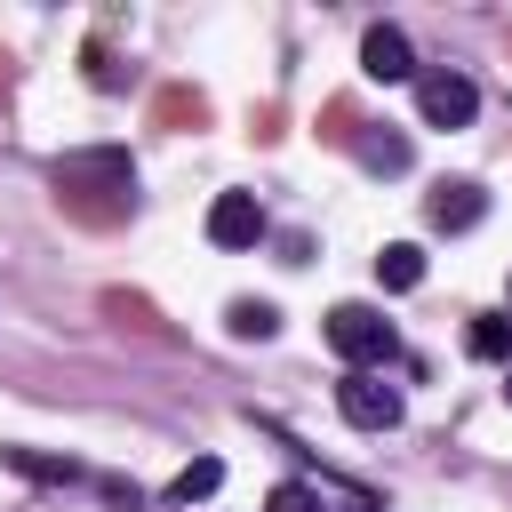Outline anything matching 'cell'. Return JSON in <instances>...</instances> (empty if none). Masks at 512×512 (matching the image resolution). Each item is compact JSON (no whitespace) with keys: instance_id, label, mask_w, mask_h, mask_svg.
I'll use <instances>...</instances> for the list:
<instances>
[{"instance_id":"6da1fadb","label":"cell","mask_w":512,"mask_h":512,"mask_svg":"<svg viewBox=\"0 0 512 512\" xmlns=\"http://www.w3.org/2000/svg\"><path fill=\"white\" fill-rule=\"evenodd\" d=\"M328 344H336L352 368H368V376L400 352V336H392V320H384L376 304H336V312H328Z\"/></svg>"},{"instance_id":"9c48e42d","label":"cell","mask_w":512,"mask_h":512,"mask_svg":"<svg viewBox=\"0 0 512 512\" xmlns=\"http://www.w3.org/2000/svg\"><path fill=\"white\" fill-rule=\"evenodd\" d=\"M224 328H232V336H240V344H264V336H272V328H280V312H272V304H264V296H240V304H232V312H224Z\"/></svg>"},{"instance_id":"3957f363","label":"cell","mask_w":512,"mask_h":512,"mask_svg":"<svg viewBox=\"0 0 512 512\" xmlns=\"http://www.w3.org/2000/svg\"><path fill=\"white\" fill-rule=\"evenodd\" d=\"M336 408H344V424H360V432H392V424H400V392H392L384 376H368V368H352V376L336 384Z\"/></svg>"},{"instance_id":"ba28073f","label":"cell","mask_w":512,"mask_h":512,"mask_svg":"<svg viewBox=\"0 0 512 512\" xmlns=\"http://www.w3.org/2000/svg\"><path fill=\"white\" fill-rule=\"evenodd\" d=\"M376 280H384V288H416V280H424V248H416V240H392V248L376 256Z\"/></svg>"},{"instance_id":"7a4b0ae2","label":"cell","mask_w":512,"mask_h":512,"mask_svg":"<svg viewBox=\"0 0 512 512\" xmlns=\"http://www.w3.org/2000/svg\"><path fill=\"white\" fill-rule=\"evenodd\" d=\"M416 112H424L432 128H464V120L480 112V88H472V72H456V64H440V72H416Z\"/></svg>"},{"instance_id":"277c9868","label":"cell","mask_w":512,"mask_h":512,"mask_svg":"<svg viewBox=\"0 0 512 512\" xmlns=\"http://www.w3.org/2000/svg\"><path fill=\"white\" fill-rule=\"evenodd\" d=\"M360 72L384 80V88H392V80H416V48H408V32H400V24H368V32H360Z\"/></svg>"},{"instance_id":"52a82bcc","label":"cell","mask_w":512,"mask_h":512,"mask_svg":"<svg viewBox=\"0 0 512 512\" xmlns=\"http://www.w3.org/2000/svg\"><path fill=\"white\" fill-rule=\"evenodd\" d=\"M464 344H472V360H504L512 368V312H480Z\"/></svg>"},{"instance_id":"5b68a950","label":"cell","mask_w":512,"mask_h":512,"mask_svg":"<svg viewBox=\"0 0 512 512\" xmlns=\"http://www.w3.org/2000/svg\"><path fill=\"white\" fill-rule=\"evenodd\" d=\"M208 240H216V248H256V240H264L256 192H216V200H208Z\"/></svg>"},{"instance_id":"4fadbf2b","label":"cell","mask_w":512,"mask_h":512,"mask_svg":"<svg viewBox=\"0 0 512 512\" xmlns=\"http://www.w3.org/2000/svg\"><path fill=\"white\" fill-rule=\"evenodd\" d=\"M264 512H328V496H320V488H304V480H280V488L264 496Z\"/></svg>"},{"instance_id":"8fae6325","label":"cell","mask_w":512,"mask_h":512,"mask_svg":"<svg viewBox=\"0 0 512 512\" xmlns=\"http://www.w3.org/2000/svg\"><path fill=\"white\" fill-rule=\"evenodd\" d=\"M360 160H368L376 176H400V168H408V136H360Z\"/></svg>"},{"instance_id":"5bb4252c","label":"cell","mask_w":512,"mask_h":512,"mask_svg":"<svg viewBox=\"0 0 512 512\" xmlns=\"http://www.w3.org/2000/svg\"><path fill=\"white\" fill-rule=\"evenodd\" d=\"M504 400H512V368H504Z\"/></svg>"},{"instance_id":"7c38bea8","label":"cell","mask_w":512,"mask_h":512,"mask_svg":"<svg viewBox=\"0 0 512 512\" xmlns=\"http://www.w3.org/2000/svg\"><path fill=\"white\" fill-rule=\"evenodd\" d=\"M16 472H32V480H80V464H64V456H32V448H0Z\"/></svg>"},{"instance_id":"8992f818","label":"cell","mask_w":512,"mask_h":512,"mask_svg":"<svg viewBox=\"0 0 512 512\" xmlns=\"http://www.w3.org/2000/svg\"><path fill=\"white\" fill-rule=\"evenodd\" d=\"M424 216H432V232H472V224L488 216V192H480L472 176H456V184H440V192L424 200Z\"/></svg>"},{"instance_id":"30bf717a","label":"cell","mask_w":512,"mask_h":512,"mask_svg":"<svg viewBox=\"0 0 512 512\" xmlns=\"http://www.w3.org/2000/svg\"><path fill=\"white\" fill-rule=\"evenodd\" d=\"M216 488H224V464H216V456H192V464L168 480V496H176V504H200V496H216Z\"/></svg>"}]
</instances>
